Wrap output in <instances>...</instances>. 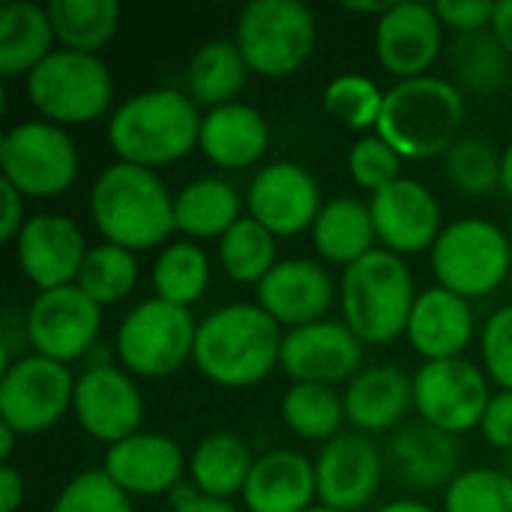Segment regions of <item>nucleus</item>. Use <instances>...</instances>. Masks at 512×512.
Listing matches in <instances>:
<instances>
[{"instance_id": "0eeeda50", "label": "nucleus", "mask_w": 512, "mask_h": 512, "mask_svg": "<svg viewBox=\"0 0 512 512\" xmlns=\"http://www.w3.org/2000/svg\"><path fill=\"white\" fill-rule=\"evenodd\" d=\"M234 42L255 75L288 78L312 57L318 24L300 0H252L237 15Z\"/></svg>"}, {"instance_id": "58836bf2", "label": "nucleus", "mask_w": 512, "mask_h": 512, "mask_svg": "<svg viewBox=\"0 0 512 512\" xmlns=\"http://www.w3.org/2000/svg\"><path fill=\"white\" fill-rule=\"evenodd\" d=\"M501 165H504V153H498V147L480 135H462L444 153L447 183L471 198L501 189Z\"/></svg>"}, {"instance_id": "a878e982", "label": "nucleus", "mask_w": 512, "mask_h": 512, "mask_svg": "<svg viewBox=\"0 0 512 512\" xmlns=\"http://www.w3.org/2000/svg\"><path fill=\"white\" fill-rule=\"evenodd\" d=\"M345 420L363 432H390L414 408V378L396 366H366L345 387Z\"/></svg>"}, {"instance_id": "13d9d810", "label": "nucleus", "mask_w": 512, "mask_h": 512, "mask_svg": "<svg viewBox=\"0 0 512 512\" xmlns=\"http://www.w3.org/2000/svg\"><path fill=\"white\" fill-rule=\"evenodd\" d=\"M306 512H339V510H330V507H324V504H315L312 510H306Z\"/></svg>"}, {"instance_id": "dca6fc26", "label": "nucleus", "mask_w": 512, "mask_h": 512, "mask_svg": "<svg viewBox=\"0 0 512 512\" xmlns=\"http://www.w3.org/2000/svg\"><path fill=\"white\" fill-rule=\"evenodd\" d=\"M363 342L345 321H315L285 333L279 369L294 384H348L360 375Z\"/></svg>"}, {"instance_id": "de8ad7c7", "label": "nucleus", "mask_w": 512, "mask_h": 512, "mask_svg": "<svg viewBox=\"0 0 512 512\" xmlns=\"http://www.w3.org/2000/svg\"><path fill=\"white\" fill-rule=\"evenodd\" d=\"M0 201H3V210H0V240L3 243H15L21 228L27 225V219H24V195L12 183H6L0 177Z\"/></svg>"}, {"instance_id": "473e14b6", "label": "nucleus", "mask_w": 512, "mask_h": 512, "mask_svg": "<svg viewBox=\"0 0 512 512\" xmlns=\"http://www.w3.org/2000/svg\"><path fill=\"white\" fill-rule=\"evenodd\" d=\"M48 18L60 48L99 54L114 39L123 9L114 0H51Z\"/></svg>"}, {"instance_id": "8fccbe9b", "label": "nucleus", "mask_w": 512, "mask_h": 512, "mask_svg": "<svg viewBox=\"0 0 512 512\" xmlns=\"http://www.w3.org/2000/svg\"><path fill=\"white\" fill-rule=\"evenodd\" d=\"M171 512H240L231 501H216V498H204L198 495L195 486H177L171 492Z\"/></svg>"}, {"instance_id": "4be33fe9", "label": "nucleus", "mask_w": 512, "mask_h": 512, "mask_svg": "<svg viewBox=\"0 0 512 512\" xmlns=\"http://www.w3.org/2000/svg\"><path fill=\"white\" fill-rule=\"evenodd\" d=\"M102 471L132 498H159L183 486L186 456L180 444L168 435L138 432L105 453Z\"/></svg>"}, {"instance_id": "7ed1b4c3", "label": "nucleus", "mask_w": 512, "mask_h": 512, "mask_svg": "<svg viewBox=\"0 0 512 512\" xmlns=\"http://www.w3.org/2000/svg\"><path fill=\"white\" fill-rule=\"evenodd\" d=\"M201 114L189 93L174 87H150L132 93L108 120V147L117 162L162 168L180 162L198 147Z\"/></svg>"}, {"instance_id": "bb28decb", "label": "nucleus", "mask_w": 512, "mask_h": 512, "mask_svg": "<svg viewBox=\"0 0 512 512\" xmlns=\"http://www.w3.org/2000/svg\"><path fill=\"white\" fill-rule=\"evenodd\" d=\"M270 126L249 102H228L201 114L198 150L219 168H249L264 159Z\"/></svg>"}, {"instance_id": "ea45409f", "label": "nucleus", "mask_w": 512, "mask_h": 512, "mask_svg": "<svg viewBox=\"0 0 512 512\" xmlns=\"http://www.w3.org/2000/svg\"><path fill=\"white\" fill-rule=\"evenodd\" d=\"M384 96L387 90H381L369 75L345 72L324 87V111L354 132H369L378 129Z\"/></svg>"}, {"instance_id": "6e6d98bb", "label": "nucleus", "mask_w": 512, "mask_h": 512, "mask_svg": "<svg viewBox=\"0 0 512 512\" xmlns=\"http://www.w3.org/2000/svg\"><path fill=\"white\" fill-rule=\"evenodd\" d=\"M378 512H435L429 504L420 501H390L387 507H381Z\"/></svg>"}, {"instance_id": "a211bd4d", "label": "nucleus", "mask_w": 512, "mask_h": 512, "mask_svg": "<svg viewBox=\"0 0 512 512\" xmlns=\"http://www.w3.org/2000/svg\"><path fill=\"white\" fill-rule=\"evenodd\" d=\"M444 48V24L432 3L399 0L375 21V57L399 81L429 75Z\"/></svg>"}, {"instance_id": "79ce46f5", "label": "nucleus", "mask_w": 512, "mask_h": 512, "mask_svg": "<svg viewBox=\"0 0 512 512\" xmlns=\"http://www.w3.org/2000/svg\"><path fill=\"white\" fill-rule=\"evenodd\" d=\"M48 512H135L132 498L99 468L75 474L54 498Z\"/></svg>"}, {"instance_id": "412c9836", "label": "nucleus", "mask_w": 512, "mask_h": 512, "mask_svg": "<svg viewBox=\"0 0 512 512\" xmlns=\"http://www.w3.org/2000/svg\"><path fill=\"white\" fill-rule=\"evenodd\" d=\"M255 291L258 306L288 330L324 321L336 297L330 270L312 258H282Z\"/></svg>"}, {"instance_id": "6ab92c4d", "label": "nucleus", "mask_w": 512, "mask_h": 512, "mask_svg": "<svg viewBox=\"0 0 512 512\" xmlns=\"http://www.w3.org/2000/svg\"><path fill=\"white\" fill-rule=\"evenodd\" d=\"M12 246L21 273L39 291L75 285L81 264L87 258V243L81 228L63 213L27 216V225L21 228Z\"/></svg>"}, {"instance_id": "c85d7f7f", "label": "nucleus", "mask_w": 512, "mask_h": 512, "mask_svg": "<svg viewBox=\"0 0 512 512\" xmlns=\"http://www.w3.org/2000/svg\"><path fill=\"white\" fill-rule=\"evenodd\" d=\"M255 459L258 456L240 435H234L228 429L210 432L192 450V459H189L192 486L204 498L231 501L234 495H243Z\"/></svg>"}, {"instance_id": "b1692460", "label": "nucleus", "mask_w": 512, "mask_h": 512, "mask_svg": "<svg viewBox=\"0 0 512 512\" xmlns=\"http://www.w3.org/2000/svg\"><path fill=\"white\" fill-rule=\"evenodd\" d=\"M249 512H306L318 504L315 462L297 450H267L255 459L243 489Z\"/></svg>"}, {"instance_id": "9d476101", "label": "nucleus", "mask_w": 512, "mask_h": 512, "mask_svg": "<svg viewBox=\"0 0 512 512\" xmlns=\"http://www.w3.org/2000/svg\"><path fill=\"white\" fill-rule=\"evenodd\" d=\"M3 180L24 198H57L78 177V147L48 120H21L0 138Z\"/></svg>"}, {"instance_id": "864d4df0", "label": "nucleus", "mask_w": 512, "mask_h": 512, "mask_svg": "<svg viewBox=\"0 0 512 512\" xmlns=\"http://www.w3.org/2000/svg\"><path fill=\"white\" fill-rule=\"evenodd\" d=\"M348 12H357V15H384L390 6H393V0H348V3H342Z\"/></svg>"}, {"instance_id": "c03bdc74", "label": "nucleus", "mask_w": 512, "mask_h": 512, "mask_svg": "<svg viewBox=\"0 0 512 512\" xmlns=\"http://www.w3.org/2000/svg\"><path fill=\"white\" fill-rule=\"evenodd\" d=\"M483 372L501 390H512V303L489 315L480 336Z\"/></svg>"}, {"instance_id": "72a5a7b5", "label": "nucleus", "mask_w": 512, "mask_h": 512, "mask_svg": "<svg viewBox=\"0 0 512 512\" xmlns=\"http://www.w3.org/2000/svg\"><path fill=\"white\" fill-rule=\"evenodd\" d=\"M219 267L231 282L240 285H261V279L279 264L276 258V237L255 222L252 216H240L219 240H216Z\"/></svg>"}, {"instance_id": "423d86ee", "label": "nucleus", "mask_w": 512, "mask_h": 512, "mask_svg": "<svg viewBox=\"0 0 512 512\" xmlns=\"http://www.w3.org/2000/svg\"><path fill=\"white\" fill-rule=\"evenodd\" d=\"M30 105L57 126H84L102 117L114 96V78L99 54L54 48L27 78Z\"/></svg>"}, {"instance_id": "09e8293b", "label": "nucleus", "mask_w": 512, "mask_h": 512, "mask_svg": "<svg viewBox=\"0 0 512 512\" xmlns=\"http://www.w3.org/2000/svg\"><path fill=\"white\" fill-rule=\"evenodd\" d=\"M0 363H3V369L9 366V363H15L18 357H24L21 354V345L27 342V321H24V315H18V309H6L3 312V327H0Z\"/></svg>"}, {"instance_id": "49530a36", "label": "nucleus", "mask_w": 512, "mask_h": 512, "mask_svg": "<svg viewBox=\"0 0 512 512\" xmlns=\"http://www.w3.org/2000/svg\"><path fill=\"white\" fill-rule=\"evenodd\" d=\"M480 432L495 450H512V390H501L489 399Z\"/></svg>"}, {"instance_id": "a19ab883", "label": "nucleus", "mask_w": 512, "mask_h": 512, "mask_svg": "<svg viewBox=\"0 0 512 512\" xmlns=\"http://www.w3.org/2000/svg\"><path fill=\"white\" fill-rule=\"evenodd\" d=\"M444 512H512V477L498 468H468L444 492Z\"/></svg>"}, {"instance_id": "20e7f679", "label": "nucleus", "mask_w": 512, "mask_h": 512, "mask_svg": "<svg viewBox=\"0 0 512 512\" xmlns=\"http://www.w3.org/2000/svg\"><path fill=\"white\" fill-rule=\"evenodd\" d=\"M465 111V93L450 78L420 75L396 81L384 96L375 135H381L402 159H435L462 138L459 129Z\"/></svg>"}, {"instance_id": "e433bc0d", "label": "nucleus", "mask_w": 512, "mask_h": 512, "mask_svg": "<svg viewBox=\"0 0 512 512\" xmlns=\"http://www.w3.org/2000/svg\"><path fill=\"white\" fill-rule=\"evenodd\" d=\"M75 285L99 306H114L126 300L138 285V258L135 252L114 246V243H96L87 249V258L81 264V273Z\"/></svg>"}, {"instance_id": "cd10ccee", "label": "nucleus", "mask_w": 512, "mask_h": 512, "mask_svg": "<svg viewBox=\"0 0 512 512\" xmlns=\"http://www.w3.org/2000/svg\"><path fill=\"white\" fill-rule=\"evenodd\" d=\"M54 27L48 6L30 0H9L0 6V75L27 78L51 51Z\"/></svg>"}, {"instance_id": "c756f323", "label": "nucleus", "mask_w": 512, "mask_h": 512, "mask_svg": "<svg viewBox=\"0 0 512 512\" xmlns=\"http://www.w3.org/2000/svg\"><path fill=\"white\" fill-rule=\"evenodd\" d=\"M249 63L234 39H207L195 48L186 66V90L195 105L219 108L237 102L249 78Z\"/></svg>"}, {"instance_id": "4c0bfd02", "label": "nucleus", "mask_w": 512, "mask_h": 512, "mask_svg": "<svg viewBox=\"0 0 512 512\" xmlns=\"http://www.w3.org/2000/svg\"><path fill=\"white\" fill-rule=\"evenodd\" d=\"M512 57L504 51V45L495 39L492 30L483 33H465L453 39L450 48V69L456 78L474 90V93H495L510 78Z\"/></svg>"}, {"instance_id": "c9c22d12", "label": "nucleus", "mask_w": 512, "mask_h": 512, "mask_svg": "<svg viewBox=\"0 0 512 512\" xmlns=\"http://www.w3.org/2000/svg\"><path fill=\"white\" fill-rule=\"evenodd\" d=\"M345 420V402L324 384H291L282 396V423L303 441H333Z\"/></svg>"}, {"instance_id": "f03ea898", "label": "nucleus", "mask_w": 512, "mask_h": 512, "mask_svg": "<svg viewBox=\"0 0 512 512\" xmlns=\"http://www.w3.org/2000/svg\"><path fill=\"white\" fill-rule=\"evenodd\" d=\"M90 219L105 243L129 252L156 249L174 231V195L150 168L111 162L90 189Z\"/></svg>"}, {"instance_id": "2f4dec72", "label": "nucleus", "mask_w": 512, "mask_h": 512, "mask_svg": "<svg viewBox=\"0 0 512 512\" xmlns=\"http://www.w3.org/2000/svg\"><path fill=\"white\" fill-rule=\"evenodd\" d=\"M240 195L222 177H198L174 195V225L189 240L222 237L240 219Z\"/></svg>"}, {"instance_id": "393cba45", "label": "nucleus", "mask_w": 512, "mask_h": 512, "mask_svg": "<svg viewBox=\"0 0 512 512\" xmlns=\"http://www.w3.org/2000/svg\"><path fill=\"white\" fill-rule=\"evenodd\" d=\"M411 348L429 360H453L462 357L474 336V312L471 300L435 285L417 294L414 312L405 330Z\"/></svg>"}, {"instance_id": "6e6552de", "label": "nucleus", "mask_w": 512, "mask_h": 512, "mask_svg": "<svg viewBox=\"0 0 512 512\" xmlns=\"http://www.w3.org/2000/svg\"><path fill=\"white\" fill-rule=\"evenodd\" d=\"M512 267L510 237L501 225L465 216L450 222L432 246V270L441 288L477 300L504 285Z\"/></svg>"}, {"instance_id": "ddd939ff", "label": "nucleus", "mask_w": 512, "mask_h": 512, "mask_svg": "<svg viewBox=\"0 0 512 512\" xmlns=\"http://www.w3.org/2000/svg\"><path fill=\"white\" fill-rule=\"evenodd\" d=\"M27 345L33 354L54 363H75L93 351L102 330V306L93 303L78 285L39 291L24 312Z\"/></svg>"}, {"instance_id": "1a4fd4ad", "label": "nucleus", "mask_w": 512, "mask_h": 512, "mask_svg": "<svg viewBox=\"0 0 512 512\" xmlns=\"http://www.w3.org/2000/svg\"><path fill=\"white\" fill-rule=\"evenodd\" d=\"M198 324L189 309L168 300H141L117 327L114 351L120 366L138 378L174 375L195 351Z\"/></svg>"}, {"instance_id": "5fc2aeb1", "label": "nucleus", "mask_w": 512, "mask_h": 512, "mask_svg": "<svg viewBox=\"0 0 512 512\" xmlns=\"http://www.w3.org/2000/svg\"><path fill=\"white\" fill-rule=\"evenodd\" d=\"M15 438H18V432H15V429H9L6 423H0V465H12Z\"/></svg>"}, {"instance_id": "f257e3e1", "label": "nucleus", "mask_w": 512, "mask_h": 512, "mask_svg": "<svg viewBox=\"0 0 512 512\" xmlns=\"http://www.w3.org/2000/svg\"><path fill=\"white\" fill-rule=\"evenodd\" d=\"M282 342V327L258 303H228L198 324L192 363L210 384L246 390L279 366Z\"/></svg>"}, {"instance_id": "4d7b16f0", "label": "nucleus", "mask_w": 512, "mask_h": 512, "mask_svg": "<svg viewBox=\"0 0 512 512\" xmlns=\"http://www.w3.org/2000/svg\"><path fill=\"white\" fill-rule=\"evenodd\" d=\"M501 189L512 198V141L504 147V165H501Z\"/></svg>"}, {"instance_id": "4468645a", "label": "nucleus", "mask_w": 512, "mask_h": 512, "mask_svg": "<svg viewBox=\"0 0 512 512\" xmlns=\"http://www.w3.org/2000/svg\"><path fill=\"white\" fill-rule=\"evenodd\" d=\"M72 414L99 444H120L141 432L144 396L123 366H87L75 378Z\"/></svg>"}, {"instance_id": "f8f14e48", "label": "nucleus", "mask_w": 512, "mask_h": 512, "mask_svg": "<svg viewBox=\"0 0 512 512\" xmlns=\"http://www.w3.org/2000/svg\"><path fill=\"white\" fill-rule=\"evenodd\" d=\"M489 399V375L465 357L429 360L414 375V411L447 435L477 429Z\"/></svg>"}, {"instance_id": "37998d69", "label": "nucleus", "mask_w": 512, "mask_h": 512, "mask_svg": "<svg viewBox=\"0 0 512 512\" xmlns=\"http://www.w3.org/2000/svg\"><path fill=\"white\" fill-rule=\"evenodd\" d=\"M402 156L381 138V135H363L348 150V174L351 180L366 192H381L390 183L402 177Z\"/></svg>"}, {"instance_id": "a18cd8bd", "label": "nucleus", "mask_w": 512, "mask_h": 512, "mask_svg": "<svg viewBox=\"0 0 512 512\" xmlns=\"http://www.w3.org/2000/svg\"><path fill=\"white\" fill-rule=\"evenodd\" d=\"M435 12L444 27H450L456 36H465V33L492 30L495 3L492 0H441L435 3Z\"/></svg>"}, {"instance_id": "39448f33", "label": "nucleus", "mask_w": 512, "mask_h": 512, "mask_svg": "<svg viewBox=\"0 0 512 512\" xmlns=\"http://www.w3.org/2000/svg\"><path fill=\"white\" fill-rule=\"evenodd\" d=\"M339 300L345 324L363 345H390L408 330L417 303L414 276L399 255L372 249L366 258L345 267Z\"/></svg>"}, {"instance_id": "5701e85b", "label": "nucleus", "mask_w": 512, "mask_h": 512, "mask_svg": "<svg viewBox=\"0 0 512 512\" xmlns=\"http://www.w3.org/2000/svg\"><path fill=\"white\" fill-rule=\"evenodd\" d=\"M387 465L408 489H444L462 474V450L456 435H447L429 423L399 426L387 444Z\"/></svg>"}, {"instance_id": "603ef678", "label": "nucleus", "mask_w": 512, "mask_h": 512, "mask_svg": "<svg viewBox=\"0 0 512 512\" xmlns=\"http://www.w3.org/2000/svg\"><path fill=\"white\" fill-rule=\"evenodd\" d=\"M492 33L504 45V51L512 57V0L495 3V18H492Z\"/></svg>"}, {"instance_id": "9b49d317", "label": "nucleus", "mask_w": 512, "mask_h": 512, "mask_svg": "<svg viewBox=\"0 0 512 512\" xmlns=\"http://www.w3.org/2000/svg\"><path fill=\"white\" fill-rule=\"evenodd\" d=\"M75 399L69 366L39 354H24L3 369L0 378V423L21 438L48 432L63 420Z\"/></svg>"}, {"instance_id": "7c9ffc66", "label": "nucleus", "mask_w": 512, "mask_h": 512, "mask_svg": "<svg viewBox=\"0 0 512 512\" xmlns=\"http://www.w3.org/2000/svg\"><path fill=\"white\" fill-rule=\"evenodd\" d=\"M375 222L369 204L357 198L327 201L312 225V243L318 255L330 264L351 267L375 249Z\"/></svg>"}, {"instance_id": "aec40b11", "label": "nucleus", "mask_w": 512, "mask_h": 512, "mask_svg": "<svg viewBox=\"0 0 512 512\" xmlns=\"http://www.w3.org/2000/svg\"><path fill=\"white\" fill-rule=\"evenodd\" d=\"M369 210L381 249L399 258L432 249L444 231L438 198L414 177H399L387 189L375 192Z\"/></svg>"}, {"instance_id": "f3484780", "label": "nucleus", "mask_w": 512, "mask_h": 512, "mask_svg": "<svg viewBox=\"0 0 512 512\" xmlns=\"http://www.w3.org/2000/svg\"><path fill=\"white\" fill-rule=\"evenodd\" d=\"M246 207L255 222H261L273 237H294L315 225L321 213V186L309 168L300 162H270L264 165L249 189Z\"/></svg>"}, {"instance_id": "3c124183", "label": "nucleus", "mask_w": 512, "mask_h": 512, "mask_svg": "<svg viewBox=\"0 0 512 512\" xmlns=\"http://www.w3.org/2000/svg\"><path fill=\"white\" fill-rule=\"evenodd\" d=\"M24 477L15 465H0V512H15L24 504Z\"/></svg>"}, {"instance_id": "f704fd0d", "label": "nucleus", "mask_w": 512, "mask_h": 512, "mask_svg": "<svg viewBox=\"0 0 512 512\" xmlns=\"http://www.w3.org/2000/svg\"><path fill=\"white\" fill-rule=\"evenodd\" d=\"M150 279H153L159 300L189 309L192 303H198L204 297V291L210 285V258L192 240L168 243L159 252Z\"/></svg>"}, {"instance_id": "2eb2a0df", "label": "nucleus", "mask_w": 512, "mask_h": 512, "mask_svg": "<svg viewBox=\"0 0 512 512\" xmlns=\"http://www.w3.org/2000/svg\"><path fill=\"white\" fill-rule=\"evenodd\" d=\"M387 456L363 432H339L315 459L318 504L339 512L363 510L381 489Z\"/></svg>"}]
</instances>
